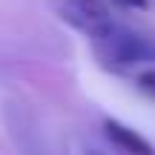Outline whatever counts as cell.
<instances>
[{"instance_id":"obj_6","label":"cell","mask_w":155,"mask_h":155,"mask_svg":"<svg viewBox=\"0 0 155 155\" xmlns=\"http://www.w3.org/2000/svg\"><path fill=\"white\" fill-rule=\"evenodd\" d=\"M89 155H98V152H89Z\"/></svg>"},{"instance_id":"obj_3","label":"cell","mask_w":155,"mask_h":155,"mask_svg":"<svg viewBox=\"0 0 155 155\" xmlns=\"http://www.w3.org/2000/svg\"><path fill=\"white\" fill-rule=\"evenodd\" d=\"M104 135L109 138L112 147H118V150L127 152V155H155L152 144L138 132V129L127 127V124L115 121V118H106L104 121Z\"/></svg>"},{"instance_id":"obj_1","label":"cell","mask_w":155,"mask_h":155,"mask_svg":"<svg viewBox=\"0 0 155 155\" xmlns=\"http://www.w3.org/2000/svg\"><path fill=\"white\" fill-rule=\"evenodd\" d=\"M92 52L101 69L124 75L138 63H155V38L135 32L132 26L112 20L106 29L92 35Z\"/></svg>"},{"instance_id":"obj_4","label":"cell","mask_w":155,"mask_h":155,"mask_svg":"<svg viewBox=\"0 0 155 155\" xmlns=\"http://www.w3.org/2000/svg\"><path fill=\"white\" fill-rule=\"evenodd\" d=\"M135 86H138V92H144L147 98L155 101V66H147L144 72H138V78H135Z\"/></svg>"},{"instance_id":"obj_5","label":"cell","mask_w":155,"mask_h":155,"mask_svg":"<svg viewBox=\"0 0 155 155\" xmlns=\"http://www.w3.org/2000/svg\"><path fill=\"white\" fill-rule=\"evenodd\" d=\"M118 6H124V9H135V12H141V9H147L150 6V0H115Z\"/></svg>"},{"instance_id":"obj_2","label":"cell","mask_w":155,"mask_h":155,"mask_svg":"<svg viewBox=\"0 0 155 155\" xmlns=\"http://www.w3.org/2000/svg\"><path fill=\"white\" fill-rule=\"evenodd\" d=\"M52 9L66 26H72L75 32L86 35H98L101 29H106L112 23L109 6L104 0H52Z\"/></svg>"}]
</instances>
